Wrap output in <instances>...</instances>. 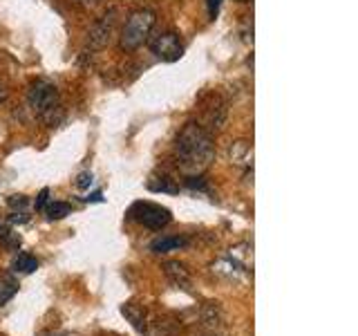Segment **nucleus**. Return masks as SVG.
Here are the masks:
<instances>
[{
  "label": "nucleus",
  "instance_id": "3",
  "mask_svg": "<svg viewBox=\"0 0 358 336\" xmlns=\"http://www.w3.org/2000/svg\"><path fill=\"white\" fill-rule=\"evenodd\" d=\"M155 22H157V14L150 9H139L130 14V18L126 20V27L121 31V48L128 52L141 48L150 38Z\"/></svg>",
  "mask_w": 358,
  "mask_h": 336
},
{
  "label": "nucleus",
  "instance_id": "14",
  "mask_svg": "<svg viewBox=\"0 0 358 336\" xmlns=\"http://www.w3.org/2000/svg\"><path fill=\"white\" fill-rule=\"evenodd\" d=\"M0 242H3L7 249H18V246H20V235L14 233L11 229H7V227H0Z\"/></svg>",
  "mask_w": 358,
  "mask_h": 336
},
{
  "label": "nucleus",
  "instance_id": "6",
  "mask_svg": "<svg viewBox=\"0 0 358 336\" xmlns=\"http://www.w3.org/2000/svg\"><path fill=\"white\" fill-rule=\"evenodd\" d=\"M115 16L117 11L110 9L106 16H101L92 27L87 31V45L92 50H103L106 45L110 43L112 38V31H115Z\"/></svg>",
  "mask_w": 358,
  "mask_h": 336
},
{
  "label": "nucleus",
  "instance_id": "11",
  "mask_svg": "<svg viewBox=\"0 0 358 336\" xmlns=\"http://www.w3.org/2000/svg\"><path fill=\"white\" fill-rule=\"evenodd\" d=\"M121 312H123V316H128V318L132 321L134 328H137L139 332H143L145 323H143V309H141V307H137V305H132V302H128V305H123V307H121Z\"/></svg>",
  "mask_w": 358,
  "mask_h": 336
},
{
  "label": "nucleus",
  "instance_id": "1",
  "mask_svg": "<svg viewBox=\"0 0 358 336\" xmlns=\"http://www.w3.org/2000/svg\"><path fill=\"white\" fill-rule=\"evenodd\" d=\"M177 164L184 173H201L213 160V139L197 121H188L177 134Z\"/></svg>",
  "mask_w": 358,
  "mask_h": 336
},
{
  "label": "nucleus",
  "instance_id": "10",
  "mask_svg": "<svg viewBox=\"0 0 358 336\" xmlns=\"http://www.w3.org/2000/svg\"><path fill=\"white\" fill-rule=\"evenodd\" d=\"M38 269V260L29 253H20L14 260V272L18 274H34Z\"/></svg>",
  "mask_w": 358,
  "mask_h": 336
},
{
  "label": "nucleus",
  "instance_id": "2",
  "mask_svg": "<svg viewBox=\"0 0 358 336\" xmlns=\"http://www.w3.org/2000/svg\"><path fill=\"white\" fill-rule=\"evenodd\" d=\"M27 101H29V108L36 112V117L48 123V126H59L63 121L61 97L52 81H45V78L31 81L27 90Z\"/></svg>",
  "mask_w": 358,
  "mask_h": 336
},
{
  "label": "nucleus",
  "instance_id": "7",
  "mask_svg": "<svg viewBox=\"0 0 358 336\" xmlns=\"http://www.w3.org/2000/svg\"><path fill=\"white\" fill-rule=\"evenodd\" d=\"M164 274L168 276V280H171V283H173L175 287L188 289V285H190V276H188V272H186V267H184V265H179V262H175V260L166 262V265H164Z\"/></svg>",
  "mask_w": 358,
  "mask_h": 336
},
{
  "label": "nucleus",
  "instance_id": "22",
  "mask_svg": "<svg viewBox=\"0 0 358 336\" xmlns=\"http://www.w3.org/2000/svg\"><path fill=\"white\" fill-rule=\"evenodd\" d=\"M87 200H92V202H101V200H103V197H101V193H94L92 197H87Z\"/></svg>",
  "mask_w": 358,
  "mask_h": 336
},
{
  "label": "nucleus",
  "instance_id": "18",
  "mask_svg": "<svg viewBox=\"0 0 358 336\" xmlns=\"http://www.w3.org/2000/svg\"><path fill=\"white\" fill-rule=\"evenodd\" d=\"M48 197H50V188H43L38 200H36V209H45V206H48Z\"/></svg>",
  "mask_w": 358,
  "mask_h": 336
},
{
  "label": "nucleus",
  "instance_id": "12",
  "mask_svg": "<svg viewBox=\"0 0 358 336\" xmlns=\"http://www.w3.org/2000/svg\"><path fill=\"white\" fill-rule=\"evenodd\" d=\"M150 190H155V193H177L179 186L173 182L171 177H152V182L148 184Z\"/></svg>",
  "mask_w": 358,
  "mask_h": 336
},
{
  "label": "nucleus",
  "instance_id": "13",
  "mask_svg": "<svg viewBox=\"0 0 358 336\" xmlns=\"http://www.w3.org/2000/svg\"><path fill=\"white\" fill-rule=\"evenodd\" d=\"M70 204L67 202H50L48 206H45V213H48L50 220H63L65 216H70Z\"/></svg>",
  "mask_w": 358,
  "mask_h": 336
},
{
  "label": "nucleus",
  "instance_id": "21",
  "mask_svg": "<svg viewBox=\"0 0 358 336\" xmlns=\"http://www.w3.org/2000/svg\"><path fill=\"white\" fill-rule=\"evenodd\" d=\"M11 222H18V224H22V222H27V218H25V213H14V216H11Z\"/></svg>",
  "mask_w": 358,
  "mask_h": 336
},
{
  "label": "nucleus",
  "instance_id": "9",
  "mask_svg": "<svg viewBox=\"0 0 358 336\" xmlns=\"http://www.w3.org/2000/svg\"><path fill=\"white\" fill-rule=\"evenodd\" d=\"M188 242L184 238H162V240H155L150 249L155 253H168V251H177L182 249V246H186Z\"/></svg>",
  "mask_w": 358,
  "mask_h": 336
},
{
  "label": "nucleus",
  "instance_id": "4",
  "mask_svg": "<svg viewBox=\"0 0 358 336\" xmlns=\"http://www.w3.org/2000/svg\"><path fill=\"white\" fill-rule=\"evenodd\" d=\"M130 218L152 231L164 229L166 224H171V220H173L171 211L159 204H152V202H137V204L130 209Z\"/></svg>",
  "mask_w": 358,
  "mask_h": 336
},
{
  "label": "nucleus",
  "instance_id": "5",
  "mask_svg": "<svg viewBox=\"0 0 358 336\" xmlns=\"http://www.w3.org/2000/svg\"><path fill=\"white\" fill-rule=\"evenodd\" d=\"M150 50L157 59L171 63V61H177L179 56H182L184 45L175 31H162V34H157V36L150 38Z\"/></svg>",
  "mask_w": 358,
  "mask_h": 336
},
{
  "label": "nucleus",
  "instance_id": "23",
  "mask_svg": "<svg viewBox=\"0 0 358 336\" xmlns=\"http://www.w3.org/2000/svg\"><path fill=\"white\" fill-rule=\"evenodd\" d=\"M5 99V92H0V101H3Z\"/></svg>",
  "mask_w": 358,
  "mask_h": 336
},
{
  "label": "nucleus",
  "instance_id": "8",
  "mask_svg": "<svg viewBox=\"0 0 358 336\" xmlns=\"http://www.w3.org/2000/svg\"><path fill=\"white\" fill-rule=\"evenodd\" d=\"M18 294V280L14 276H0V307Z\"/></svg>",
  "mask_w": 358,
  "mask_h": 336
},
{
  "label": "nucleus",
  "instance_id": "17",
  "mask_svg": "<svg viewBox=\"0 0 358 336\" xmlns=\"http://www.w3.org/2000/svg\"><path fill=\"white\" fill-rule=\"evenodd\" d=\"M76 186H78V188H87V186H92V175H90V173H81V175H78Z\"/></svg>",
  "mask_w": 358,
  "mask_h": 336
},
{
  "label": "nucleus",
  "instance_id": "15",
  "mask_svg": "<svg viewBox=\"0 0 358 336\" xmlns=\"http://www.w3.org/2000/svg\"><path fill=\"white\" fill-rule=\"evenodd\" d=\"M9 206H14V209H25V206H27V197H25V195H11V197H9Z\"/></svg>",
  "mask_w": 358,
  "mask_h": 336
},
{
  "label": "nucleus",
  "instance_id": "19",
  "mask_svg": "<svg viewBox=\"0 0 358 336\" xmlns=\"http://www.w3.org/2000/svg\"><path fill=\"white\" fill-rule=\"evenodd\" d=\"M186 184H188L190 188H199V190H206V184H204V179H201V177H190Z\"/></svg>",
  "mask_w": 358,
  "mask_h": 336
},
{
  "label": "nucleus",
  "instance_id": "20",
  "mask_svg": "<svg viewBox=\"0 0 358 336\" xmlns=\"http://www.w3.org/2000/svg\"><path fill=\"white\" fill-rule=\"evenodd\" d=\"M208 3V11H210V16L215 18V14L220 11V5H222V0H206Z\"/></svg>",
  "mask_w": 358,
  "mask_h": 336
},
{
  "label": "nucleus",
  "instance_id": "16",
  "mask_svg": "<svg viewBox=\"0 0 358 336\" xmlns=\"http://www.w3.org/2000/svg\"><path fill=\"white\" fill-rule=\"evenodd\" d=\"M72 3L81 9H94L96 5H101V0H72Z\"/></svg>",
  "mask_w": 358,
  "mask_h": 336
}]
</instances>
